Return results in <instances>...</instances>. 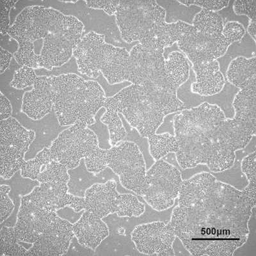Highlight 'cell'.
<instances>
[{
	"label": "cell",
	"instance_id": "40",
	"mask_svg": "<svg viewBox=\"0 0 256 256\" xmlns=\"http://www.w3.org/2000/svg\"><path fill=\"white\" fill-rule=\"evenodd\" d=\"M241 170L248 180L249 188H256V150L249 153L242 160Z\"/></svg>",
	"mask_w": 256,
	"mask_h": 256
},
{
	"label": "cell",
	"instance_id": "36",
	"mask_svg": "<svg viewBox=\"0 0 256 256\" xmlns=\"http://www.w3.org/2000/svg\"><path fill=\"white\" fill-rule=\"evenodd\" d=\"M17 43L18 48L17 51L14 54V58L18 65L20 67L27 66L34 68V70H38L40 54H36L35 44L34 42L24 41H19Z\"/></svg>",
	"mask_w": 256,
	"mask_h": 256
},
{
	"label": "cell",
	"instance_id": "11",
	"mask_svg": "<svg viewBox=\"0 0 256 256\" xmlns=\"http://www.w3.org/2000/svg\"><path fill=\"white\" fill-rule=\"evenodd\" d=\"M0 134V176L2 179L8 180L20 170L25 161V155L35 140L36 134L11 116L1 120Z\"/></svg>",
	"mask_w": 256,
	"mask_h": 256
},
{
	"label": "cell",
	"instance_id": "26",
	"mask_svg": "<svg viewBox=\"0 0 256 256\" xmlns=\"http://www.w3.org/2000/svg\"><path fill=\"white\" fill-rule=\"evenodd\" d=\"M256 56V40H254L246 32L241 40L228 46L225 54L220 58H217L216 60L218 62L220 72L226 80V72L228 66L233 60L238 57H244L249 59Z\"/></svg>",
	"mask_w": 256,
	"mask_h": 256
},
{
	"label": "cell",
	"instance_id": "23",
	"mask_svg": "<svg viewBox=\"0 0 256 256\" xmlns=\"http://www.w3.org/2000/svg\"><path fill=\"white\" fill-rule=\"evenodd\" d=\"M196 82L192 91L200 96H212L220 92L227 81L221 72L216 60L192 65Z\"/></svg>",
	"mask_w": 256,
	"mask_h": 256
},
{
	"label": "cell",
	"instance_id": "44",
	"mask_svg": "<svg viewBox=\"0 0 256 256\" xmlns=\"http://www.w3.org/2000/svg\"><path fill=\"white\" fill-rule=\"evenodd\" d=\"M120 1H84L89 8L100 10L108 16H114L116 12Z\"/></svg>",
	"mask_w": 256,
	"mask_h": 256
},
{
	"label": "cell",
	"instance_id": "35",
	"mask_svg": "<svg viewBox=\"0 0 256 256\" xmlns=\"http://www.w3.org/2000/svg\"><path fill=\"white\" fill-rule=\"evenodd\" d=\"M36 180L42 182H66L68 184L70 180V176L68 173V169L64 164L52 160L43 169Z\"/></svg>",
	"mask_w": 256,
	"mask_h": 256
},
{
	"label": "cell",
	"instance_id": "6",
	"mask_svg": "<svg viewBox=\"0 0 256 256\" xmlns=\"http://www.w3.org/2000/svg\"><path fill=\"white\" fill-rule=\"evenodd\" d=\"M73 56L81 74L96 79L102 74L110 84L126 81L130 52L107 44L104 35L88 32L75 47Z\"/></svg>",
	"mask_w": 256,
	"mask_h": 256
},
{
	"label": "cell",
	"instance_id": "43",
	"mask_svg": "<svg viewBox=\"0 0 256 256\" xmlns=\"http://www.w3.org/2000/svg\"><path fill=\"white\" fill-rule=\"evenodd\" d=\"M246 30L243 25L237 22H228L224 25L222 34L230 44L241 40Z\"/></svg>",
	"mask_w": 256,
	"mask_h": 256
},
{
	"label": "cell",
	"instance_id": "30",
	"mask_svg": "<svg viewBox=\"0 0 256 256\" xmlns=\"http://www.w3.org/2000/svg\"><path fill=\"white\" fill-rule=\"evenodd\" d=\"M193 26L201 33L209 35L221 34L224 28L220 16L214 11L204 8L194 18Z\"/></svg>",
	"mask_w": 256,
	"mask_h": 256
},
{
	"label": "cell",
	"instance_id": "12",
	"mask_svg": "<svg viewBox=\"0 0 256 256\" xmlns=\"http://www.w3.org/2000/svg\"><path fill=\"white\" fill-rule=\"evenodd\" d=\"M88 126L77 120L62 132L50 148L52 160L64 164L68 170L75 168L82 158L99 147L97 136Z\"/></svg>",
	"mask_w": 256,
	"mask_h": 256
},
{
	"label": "cell",
	"instance_id": "37",
	"mask_svg": "<svg viewBox=\"0 0 256 256\" xmlns=\"http://www.w3.org/2000/svg\"><path fill=\"white\" fill-rule=\"evenodd\" d=\"M84 162L88 172L96 174L102 172L108 168V150L96 148L90 154L84 158Z\"/></svg>",
	"mask_w": 256,
	"mask_h": 256
},
{
	"label": "cell",
	"instance_id": "32",
	"mask_svg": "<svg viewBox=\"0 0 256 256\" xmlns=\"http://www.w3.org/2000/svg\"><path fill=\"white\" fill-rule=\"evenodd\" d=\"M1 256H26L28 250L20 244L14 227L1 225Z\"/></svg>",
	"mask_w": 256,
	"mask_h": 256
},
{
	"label": "cell",
	"instance_id": "53",
	"mask_svg": "<svg viewBox=\"0 0 256 256\" xmlns=\"http://www.w3.org/2000/svg\"><path fill=\"white\" fill-rule=\"evenodd\" d=\"M248 32L249 36L253 38L254 40H256V22H250L248 29L246 30Z\"/></svg>",
	"mask_w": 256,
	"mask_h": 256
},
{
	"label": "cell",
	"instance_id": "45",
	"mask_svg": "<svg viewBox=\"0 0 256 256\" xmlns=\"http://www.w3.org/2000/svg\"><path fill=\"white\" fill-rule=\"evenodd\" d=\"M186 6H196L201 8L218 12L224 8H227L230 1H179Z\"/></svg>",
	"mask_w": 256,
	"mask_h": 256
},
{
	"label": "cell",
	"instance_id": "16",
	"mask_svg": "<svg viewBox=\"0 0 256 256\" xmlns=\"http://www.w3.org/2000/svg\"><path fill=\"white\" fill-rule=\"evenodd\" d=\"M195 82V72L191 68L188 80L177 89V98L184 102L185 110L195 108L204 102H207L218 106L224 112L226 118H234V111L232 104L235 96L240 90L239 88L226 81L220 92L212 96H200L192 91V84Z\"/></svg>",
	"mask_w": 256,
	"mask_h": 256
},
{
	"label": "cell",
	"instance_id": "46",
	"mask_svg": "<svg viewBox=\"0 0 256 256\" xmlns=\"http://www.w3.org/2000/svg\"><path fill=\"white\" fill-rule=\"evenodd\" d=\"M0 224H2L12 216L15 209V204L8 194L0 192Z\"/></svg>",
	"mask_w": 256,
	"mask_h": 256
},
{
	"label": "cell",
	"instance_id": "8",
	"mask_svg": "<svg viewBox=\"0 0 256 256\" xmlns=\"http://www.w3.org/2000/svg\"><path fill=\"white\" fill-rule=\"evenodd\" d=\"M182 182L176 166L163 159L157 160L147 170L141 198L155 211H166L174 205Z\"/></svg>",
	"mask_w": 256,
	"mask_h": 256
},
{
	"label": "cell",
	"instance_id": "54",
	"mask_svg": "<svg viewBox=\"0 0 256 256\" xmlns=\"http://www.w3.org/2000/svg\"><path fill=\"white\" fill-rule=\"evenodd\" d=\"M11 191V186L6 184H1L0 186V192H4L6 194L10 193Z\"/></svg>",
	"mask_w": 256,
	"mask_h": 256
},
{
	"label": "cell",
	"instance_id": "50",
	"mask_svg": "<svg viewBox=\"0 0 256 256\" xmlns=\"http://www.w3.org/2000/svg\"><path fill=\"white\" fill-rule=\"evenodd\" d=\"M180 112L176 113L168 114L164 116V122L158 128L156 132V134H164V132H168L174 136V121L175 116Z\"/></svg>",
	"mask_w": 256,
	"mask_h": 256
},
{
	"label": "cell",
	"instance_id": "34",
	"mask_svg": "<svg viewBox=\"0 0 256 256\" xmlns=\"http://www.w3.org/2000/svg\"><path fill=\"white\" fill-rule=\"evenodd\" d=\"M52 160L50 148H45L38 152L34 158L25 160L20 168V174L24 178L36 180L42 166H46Z\"/></svg>",
	"mask_w": 256,
	"mask_h": 256
},
{
	"label": "cell",
	"instance_id": "18",
	"mask_svg": "<svg viewBox=\"0 0 256 256\" xmlns=\"http://www.w3.org/2000/svg\"><path fill=\"white\" fill-rule=\"evenodd\" d=\"M68 191V184L65 182H42L26 196L34 204L48 211L56 212L66 206L76 212L84 210V198L73 196Z\"/></svg>",
	"mask_w": 256,
	"mask_h": 256
},
{
	"label": "cell",
	"instance_id": "38",
	"mask_svg": "<svg viewBox=\"0 0 256 256\" xmlns=\"http://www.w3.org/2000/svg\"><path fill=\"white\" fill-rule=\"evenodd\" d=\"M36 76L34 68L22 66L16 70L10 82V86L17 90L33 88Z\"/></svg>",
	"mask_w": 256,
	"mask_h": 256
},
{
	"label": "cell",
	"instance_id": "39",
	"mask_svg": "<svg viewBox=\"0 0 256 256\" xmlns=\"http://www.w3.org/2000/svg\"><path fill=\"white\" fill-rule=\"evenodd\" d=\"M106 112V109L102 107L96 114L94 118L96 122L92 125H88V128L92 130L97 136L99 147L102 150H108L112 146L110 143V132L108 127L102 122L100 118Z\"/></svg>",
	"mask_w": 256,
	"mask_h": 256
},
{
	"label": "cell",
	"instance_id": "21",
	"mask_svg": "<svg viewBox=\"0 0 256 256\" xmlns=\"http://www.w3.org/2000/svg\"><path fill=\"white\" fill-rule=\"evenodd\" d=\"M195 30L192 25L182 22L172 24L164 22H157L139 43L148 50L164 49L178 42L184 34Z\"/></svg>",
	"mask_w": 256,
	"mask_h": 256
},
{
	"label": "cell",
	"instance_id": "2",
	"mask_svg": "<svg viewBox=\"0 0 256 256\" xmlns=\"http://www.w3.org/2000/svg\"><path fill=\"white\" fill-rule=\"evenodd\" d=\"M84 26L76 16L66 15L45 6L25 8L12 28L16 41L35 43L42 40L38 66L52 70L68 63L84 36Z\"/></svg>",
	"mask_w": 256,
	"mask_h": 256
},
{
	"label": "cell",
	"instance_id": "14",
	"mask_svg": "<svg viewBox=\"0 0 256 256\" xmlns=\"http://www.w3.org/2000/svg\"><path fill=\"white\" fill-rule=\"evenodd\" d=\"M56 212L38 206L27 198L22 196L17 222L14 227L16 238L26 243H35L56 220Z\"/></svg>",
	"mask_w": 256,
	"mask_h": 256
},
{
	"label": "cell",
	"instance_id": "4",
	"mask_svg": "<svg viewBox=\"0 0 256 256\" xmlns=\"http://www.w3.org/2000/svg\"><path fill=\"white\" fill-rule=\"evenodd\" d=\"M54 100L52 111L61 126L74 124L82 120L94 124V116L102 108L105 93L99 84L84 80L76 74L50 77Z\"/></svg>",
	"mask_w": 256,
	"mask_h": 256
},
{
	"label": "cell",
	"instance_id": "33",
	"mask_svg": "<svg viewBox=\"0 0 256 256\" xmlns=\"http://www.w3.org/2000/svg\"><path fill=\"white\" fill-rule=\"evenodd\" d=\"M132 194H120L116 216L118 217H139L145 212L146 206Z\"/></svg>",
	"mask_w": 256,
	"mask_h": 256
},
{
	"label": "cell",
	"instance_id": "13",
	"mask_svg": "<svg viewBox=\"0 0 256 256\" xmlns=\"http://www.w3.org/2000/svg\"><path fill=\"white\" fill-rule=\"evenodd\" d=\"M132 240L138 252L145 255L175 256L173 244L176 236L170 221H154L136 226Z\"/></svg>",
	"mask_w": 256,
	"mask_h": 256
},
{
	"label": "cell",
	"instance_id": "1",
	"mask_svg": "<svg viewBox=\"0 0 256 256\" xmlns=\"http://www.w3.org/2000/svg\"><path fill=\"white\" fill-rule=\"evenodd\" d=\"M170 222L193 256H230L248 242L256 196L202 172L184 180Z\"/></svg>",
	"mask_w": 256,
	"mask_h": 256
},
{
	"label": "cell",
	"instance_id": "41",
	"mask_svg": "<svg viewBox=\"0 0 256 256\" xmlns=\"http://www.w3.org/2000/svg\"><path fill=\"white\" fill-rule=\"evenodd\" d=\"M234 2L230 1V4H228L227 8H224L216 12L220 16L223 20L224 25H225L228 22H237L243 25L244 30H246L248 24H250V20L246 16H238L234 13V10H233Z\"/></svg>",
	"mask_w": 256,
	"mask_h": 256
},
{
	"label": "cell",
	"instance_id": "48",
	"mask_svg": "<svg viewBox=\"0 0 256 256\" xmlns=\"http://www.w3.org/2000/svg\"><path fill=\"white\" fill-rule=\"evenodd\" d=\"M86 210H82L80 212H76L70 206L61 208L56 212L57 216H60L61 218L70 222V223L74 224L80 220Z\"/></svg>",
	"mask_w": 256,
	"mask_h": 256
},
{
	"label": "cell",
	"instance_id": "51",
	"mask_svg": "<svg viewBox=\"0 0 256 256\" xmlns=\"http://www.w3.org/2000/svg\"><path fill=\"white\" fill-rule=\"evenodd\" d=\"M1 64H0V73H4L8 70L10 67L11 60L14 58L12 54L8 51L4 50V48L1 47Z\"/></svg>",
	"mask_w": 256,
	"mask_h": 256
},
{
	"label": "cell",
	"instance_id": "20",
	"mask_svg": "<svg viewBox=\"0 0 256 256\" xmlns=\"http://www.w3.org/2000/svg\"><path fill=\"white\" fill-rule=\"evenodd\" d=\"M22 113L32 120H42L52 112L54 100L50 77H36L33 88L22 96Z\"/></svg>",
	"mask_w": 256,
	"mask_h": 256
},
{
	"label": "cell",
	"instance_id": "3",
	"mask_svg": "<svg viewBox=\"0 0 256 256\" xmlns=\"http://www.w3.org/2000/svg\"><path fill=\"white\" fill-rule=\"evenodd\" d=\"M226 118L218 106L207 102L176 116L174 128L179 148L175 154L180 168L186 170L204 164L212 134Z\"/></svg>",
	"mask_w": 256,
	"mask_h": 256
},
{
	"label": "cell",
	"instance_id": "29",
	"mask_svg": "<svg viewBox=\"0 0 256 256\" xmlns=\"http://www.w3.org/2000/svg\"><path fill=\"white\" fill-rule=\"evenodd\" d=\"M148 152L155 161L163 159L170 153L178 152L179 145L176 136L168 134H154L148 137Z\"/></svg>",
	"mask_w": 256,
	"mask_h": 256
},
{
	"label": "cell",
	"instance_id": "52",
	"mask_svg": "<svg viewBox=\"0 0 256 256\" xmlns=\"http://www.w3.org/2000/svg\"><path fill=\"white\" fill-rule=\"evenodd\" d=\"M180 52V51L179 46H178V42H175L174 44L171 46H168L164 48V59L168 58V56L173 52Z\"/></svg>",
	"mask_w": 256,
	"mask_h": 256
},
{
	"label": "cell",
	"instance_id": "17",
	"mask_svg": "<svg viewBox=\"0 0 256 256\" xmlns=\"http://www.w3.org/2000/svg\"><path fill=\"white\" fill-rule=\"evenodd\" d=\"M74 236L73 224L57 216L28 250L26 256H64Z\"/></svg>",
	"mask_w": 256,
	"mask_h": 256
},
{
	"label": "cell",
	"instance_id": "25",
	"mask_svg": "<svg viewBox=\"0 0 256 256\" xmlns=\"http://www.w3.org/2000/svg\"><path fill=\"white\" fill-rule=\"evenodd\" d=\"M191 62L184 52H173L164 59V74L169 84L178 88L188 80Z\"/></svg>",
	"mask_w": 256,
	"mask_h": 256
},
{
	"label": "cell",
	"instance_id": "49",
	"mask_svg": "<svg viewBox=\"0 0 256 256\" xmlns=\"http://www.w3.org/2000/svg\"><path fill=\"white\" fill-rule=\"evenodd\" d=\"M0 107H1L0 120H8L12 116L13 108L10 100L2 92L0 93Z\"/></svg>",
	"mask_w": 256,
	"mask_h": 256
},
{
	"label": "cell",
	"instance_id": "15",
	"mask_svg": "<svg viewBox=\"0 0 256 256\" xmlns=\"http://www.w3.org/2000/svg\"><path fill=\"white\" fill-rule=\"evenodd\" d=\"M178 44L193 65L216 60L225 54L230 45L222 34L209 35L196 29L184 34Z\"/></svg>",
	"mask_w": 256,
	"mask_h": 256
},
{
	"label": "cell",
	"instance_id": "47",
	"mask_svg": "<svg viewBox=\"0 0 256 256\" xmlns=\"http://www.w3.org/2000/svg\"><path fill=\"white\" fill-rule=\"evenodd\" d=\"M19 2L16 1H1V34L2 36L8 35L6 31L10 28V20L9 12L11 8Z\"/></svg>",
	"mask_w": 256,
	"mask_h": 256
},
{
	"label": "cell",
	"instance_id": "9",
	"mask_svg": "<svg viewBox=\"0 0 256 256\" xmlns=\"http://www.w3.org/2000/svg\"><path fill=\"white\" fill-rule=\"evenodd\" d=\"M115 16L121 38L131 44L140 42L155 24L164 22L166 11L156 1H120Z\"/></svg>",
	"mask_w": 256,
	"mask_h": 256
},
{
	"label": "cell",
	"instance_id": "27",
	"mask_svg": "<svg viewBox=\"0 0 256 256\" xmlns=\"http://www.w3.org/2000/svg\"><path fill=\"white\" fill-rule=\"evenodd\" d=\"M156 3L166 11L164 22L168 24L182 22L193 26L194 18L202 9L196 6H186L173 0L156 1Z\"/></svg>",
	"mask_w": 256,
	"mask_h": 256
},
{
	"label": "cell",
	"instance_id": "31",
	"mask_svg": "<svg viewBox=\"0 0 256 256\" xmlns=\"http://www.w3.org/2000/svg\"><path fill=\"white\" fill-rule=\"evenodd\" d=\"M104 108L106 109V112L100 118V120L108 127L110 143L112 146H115L126 138L128 132L118 112L114 110L111 107L106 106Z\"/></svg>",
	"mask_w": 256,
	"mask_h": 256
},
{
	"label": "cell",
	"instance_id": "19",
	"mask_svg": "<svg viewBox=\"0 0 256 256\" xmlns=\"http://www.w3.org/2000/svg\"><path fill=\"white\" fill-rule=\"evenodd\" d=\"M118 186L115 180L93 184L84 193V210L102 219L116 214L120 196Z\"/></svg>",
	"mask_w": 256,
	"mask_h": 256
},
{
	"label": "cell",
	"instance_id": "28",
	"mask_svg": "<svg viewBox=\"0 0 256 256\" xmlns=\"http://www.w3.org/2000/svg\"><path fill=\"white\" fill-rule=\"evenodd\" d=\"M232 105L235 120L256 122V88L240 90L235 96Z\"/></svg>",
	"mask_w": 256,
	"mask_h": 256
},
{
	"label": "cell",
	"instance_id": "7",
	"mask_svg": "<svg viewBox=\"0 0 256 256\" xmlns=\"http://www.w3.org/2000/svg\"><path fill=\"white\" fill-rule=\"evenodd\" d=\"M106 106L122 114L128 124L145 138L156 134L166 116L139 84H132L114 97L105 98L102 107Z\"/></svg>",
	"mask_w": 256,
	"mask_h": 256
},
{
	"label": "cell",
	"instance_id": "5",
	"mask_svg": "<svg viewBox=\"0 0 256 256\" xmlns=\"http://www.w3.org/2000/svg\"><path fill=\"white\" fill-rule=\"evenodd\" d=\"M164 49L148 50L140 43L130 52L126 81L141 86L166 116L185 110L177 98V88L166 79Z\"/></svg>",
	"mask_w": 256,
	"mask_h": 256
},
{
	"label": "cell",
	"instance_id": "42",
	"mask_svg": "<svg viewBox=\"0 0 256 256\" xmlns=\"http://www.w3.org/2000/svg\"><path fill=\"white\" fill-rule=\"evenodd\" d=\"M233 10L236 15L246 16L250 22H256V0H236L233 4Z\"/></svg>",
	"mask_w": 256,
	"mask_h": 256
},
{
	"label": "cell",
	"instance_id": "24",
	"mask_svg": "<svg viewBox=\"0 0 256 256\" xmlns=\"http://www.w3.org/2000/svg\"><path fill=\"white\" fill-rule=\"evenodd\" d=\"M226 80L230 84L242 89L256 88V56L246 59L238 57L228 66Z\"/></svg>",
	"mask_w": 256,
	"mask_h": 256
},
{
	"label": "cell",
	"instance_id": "10",
	"mask_svg": "<svg viewBox=\"0 0 256 256\" xmlns=\"http://www.w3.org/2000/svg\"><path fill=\"white\" fill-rule=\"evenodd\" d=\"M123 188L142 196L147 172L145 157L136 143L122 141L108 150V166Z\"/></svg>",
	"mask_w": 256,
	"mask_h": 256
},
{
	"label": "cell",
	"instance_id": "22",
	"mask_svg": "<svg viewBox=\"0 0 256 256\" xmlns=\"http://www.w3.org/2000/svg\"><path fill=\"white\" fill-rule=\"evenodd\" d=\"M73 232L78 241L86 248L96 250L109 236V228L104 219L88 211L73 224Z\"/></svg>",
	"mask_w": 256,
	"mask_h": 256
}]
</instances>
